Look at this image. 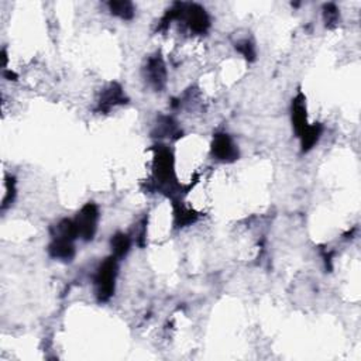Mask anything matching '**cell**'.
<instances>
[{"label":"cell","instance_id":"1","mask_svg":"<svg viewBox=\"0 0 361 361\" xmlns=\"http://www.w3.org/2000/svg\"><path fill=\"white\" fill-rule=\"evenodd\" d=\"M154 183L160 192H168V196L179 195L183 185L178 184L175 175V160L172 151L167 146H156L153 160Z\"/></svg>","mask_w":361,"mask_h":361},{"label":"cell","instance_id":"2","mask_svg":"<svg viewBox=\"0 0 361 361\" xmlns=\"http://www.w3.org/2000/svg\"><path fill=\"white\" fill-rule=\"evenodd\" d=\"M292 126L296 135L301 140L302 153L310 151L316 144H318L322 135V126L321 124H309L308 115H306V99L302 94L292 101Z\"/></svg>","mask_w":361,"mask_h":361},{"label":"cell","instance_id":"3","mask_svg":"<svg viewBox=\"0 0 361 361\" xmlns=\"http://www.w3.org/2000/svg\"><path fill=\"white\" fill-rule=\"evenodd\" d=\"M117 277V258L108 257L105 258L96 269L95 274V295L99 302H108L115 295Z\"/></svg>","mask_w":361,"mask_h":361},{"label":"cell","instance_id":"4","mask_svg":"<svg viewBox=\"0 0 361 361\" xmlns=\"http://www.w3.org/2000/svg\"><path fill=\"white\" fill-rule=\"evenodd\" d=\"M99 208L94 202H87L82 209L76 213V216L72 219L75 229L78 233V239H82L83 242L94 240L96 232H98V223H99Z\"/></svg>","mask_w":361,"mask_h":361},{"label":"cell","instance_id":"5","mask_svg":"<svg viewBox=\"0 0 361 361\" xmlns=\"http://www.w3.org/2000/svg\"><path fill=\"white\" fill-rule=\"evenodd\" d=\"M178 20L185 22L195 34H206L210 28V17L206 10L196 3H180Z\"/></svg>","mask_w":361,"mask_h":361},{"label":"cell","instance_id":"6","mask_svg":"<svg viewBox=\"0 0 361 361\" xmlns=\"http://www.w3.org/2000/svg\"><path fill=\"white\" fill-rule=\"evenodd\" d=\"M212 156L221 162H233L239 158V149L229 134L219 133L212 142Z\"/></svg>","mask_w":361,"mask_h":361},{"label":"cell","instance_id":"7","mask_svg":"<svg viewBox=\"0 0 361 361\" xmlns=\"http://www.w3.org/2000/svg\"><path fill=\"white\" fill-rule=\"evenodd\" d=\"M127 103V96L124 94L123 87L113 82V83H109L101 94V98H99V102H98V112H102V113H108L110 112L115 106H119V105H124Z\"/></svg>","mask_w":361,"mask_h":361},{"label":"cell","instance_id":"8","mask_svg":"<svg viewBox=\"0 0 361 361\" xmlns=\"http://www.w3.org/2000/svg\"><path fill=\"white\" fill-rule=\"evenodd\" d=\"M146 79L149 81L150 86H153L156 90H162L167 83V68L165 62L161 58L160 54H156L149 58L147 65L144 68Z\"/></svg>","mask_w":361,"mask_h":361},{"label":"cell","instance_id":"9","mask_svg":"<svg viewBox=\"0 0 361 361\" xmlns=\"http://www.w3.org/2000/svg\"><path fill=\"white\" fill-rule=\"evenodd\" d=\"M75 240L62 237V236H53V242L49 246V253L53 258L69 262L75 257Z\"/></svg>","mask_w":361,"mask_h":361},{"label":"cell","instance_id":"10","mask_svg":"<svg viewBox=\"0 0 361 361\" xmlns=\"http://www.w3.org/2000/svg\"><path fill=\"white\" fill-rule=\"evenodd\" d=\"M199 219V213L191 208L184 206L180 202H174V223L176 228H187Z\"/></svg>","mask_w":361,"mask_h":361},{"label":"cell","instance_id":"11","mask_svg":"<svg viewBox=\"0 0 361 361\" xmlns=\"http://www.w3.org/2000/svg\"><path fill=\"white\" fill-rule=\"evenodd\" d=\"M110 247H112V253H113L112 255L113 257H116L117 260L124 258L128 254V251H130L131 239L128 237V235L119 232L115 236H112Z\"/></svg>","mask_w":361,"mask_h":361},{"label":"cell","instance_id":"12","mask_svg":"<svg viewBox=\"0 0 361 361\" xmlns=\"http://www.w3.org/2000/svg\"><path fill=\"white\" fill-rule=\"evenodd\" d=\"M157 134L160 137H172L175 135V139L180 137V131L176 126V123L174 121V119L168 117V116H162L160 117V121L157 124Z\"/></svg>","mask_w":361,"mask_h":361},{"label":"cell","instance_id":"13","mask_svg":"<svg viewBox=\"0 0 361 361\" xmlns=\"http://www.w3.org/2000/svg\"><path fill=\"white\" fill-rule=\"evenodd\" d=\"M109 10L113 16H117L121 20H131L134 17V6L131 2H109Z\"/></svg>","mask_w":361,"mask_h":361},{"label":"cell","instance_id":"14","mask_svg":"<svg viewBox=\"0 0 361 361\" xmlns=\"http://www.w3.org/2000/svg\"><path fill=\"white\" fill-rule=\"evenodd\" d=\"M236 50L249 61H254L255 60V49L251 41L249 40H243V41H239L236 44Z\"/></svg>","mask_w":361,"mask_h":361},{"label":"cell","instance_id":"15","mask_svg":"<svg viewBox=\"0 0 361 361\" xmlns=\"http://www.w3.org/2000/svg\"><path fill=\"white\" fill-rule=\"evenodd\" d=\"M324 19L326 26H335L339 20V10L336 8V5L333 3H328L324 6Z\"/></svg>","mask_w":361,"mask_h":361}]
</instances>
